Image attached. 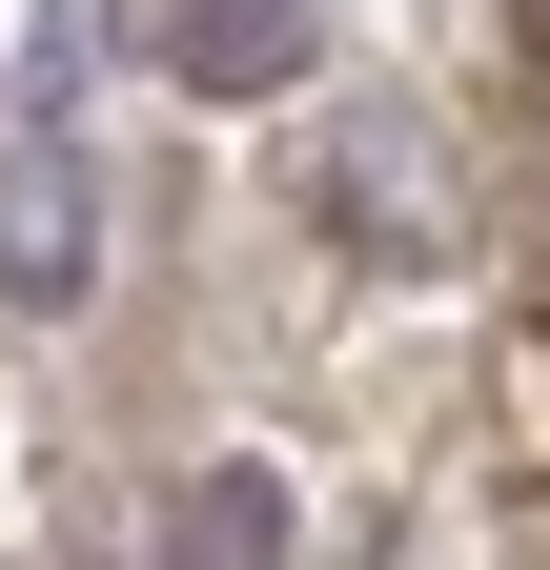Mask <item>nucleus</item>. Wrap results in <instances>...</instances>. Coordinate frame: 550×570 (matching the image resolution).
I'll return each mask as SVG.
<instances>
[{
  "instance_id": "1",
  "label": "nucleus",
  "mask_w": 550,
  "mask_h": 570,
  "mask_svg": "<svg viewBox=\"0 0 550 570\" xmlns=\"http://www.w3.org/2000/svg\"><path fill=\"white\" fill-rule=\"evenodd\" d=\"M82 245H102L82 142H0V306H82Z\"/></svg>"
},
{
  "instance_id": "2",
  "label": "nucleus",
  "mask_w": 550,
  "mask_h": 570,
  "mask_svg": "<svg viewBox=\"0 0 550 570\" xmlns=\"http://www.w3.org/2000/svg\"><path fill=\"white\" fill-rule=\"evenodd\" d=\"M306 204H326V245H387V265H429V245H449V204H429V164H407V142H326Z\"/></svg>"
},
{
  "instance_id": "3",
  "label": "nucleus",
  "mask_w": 550,
  "mask_h": 570,
  "mask_svg": "<svg viewBox=\"0 0 550 570\" xmlns=\"http://www.w3.org/2000/svg\"><path fill=\"white\" fill-rule=\"evenodd\" d=\"M144 41L184 61V82H286V61H306V0H144Z\"/></svg>"
},
{
  "instance_id": "4",
  "label": "nucleus",
  "mask_w": 550,
  "mask_h": 570,
  "mask_svg": "<svg viewBox=\"0 0 550 570\" xmlns=\"http://www.w3.org/2000/svg\"><path fill=\"white\" fill-rule=\"evenodd\" d=\"M265 530H286V510H265V489H204V510L164 530V570H265Z\"/></svg>"
},
{
  "instance_id": "5",
  "label": "nucleus",
  "mask_w": 550,
  "mask_h": 570,
  "mask_svg": "<svg viewBox=\"0 0 550 570\" xmlns=\"http://www.w3.org/2000/svg\"><path fill=\"white\" fill-rule=\"evenodd\" d=\"M510 21H530V41H550V0H510Z\"/></svg>"
}]
</instances>
